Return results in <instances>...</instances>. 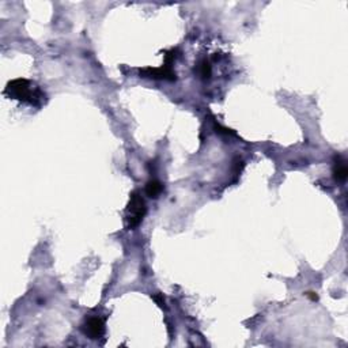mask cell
I'll return each instance as SVG.
<instances>
[{
  "label": "cell",
  "instance_id": "cell-1",
  "mask_svg": "<svg viewBox=\"0 0 348 348\" xmlns=\"http://www.w3.org/2000/svg\"><path fill=\"white\" fill-rule=\"evenodd\" d=\"M4 93L10 98L26 102V104H30L34 106H38L45 97L38 87H35L26 79H14L11 82H8Z\"/></svg>",
  "mask_w": 348,
  "mask_h": 348
},
{
  "label": "cell",
  "instance_id": "cell-2",
  "mask_svg": "<svg viewBox=\"0 0 348 348\" xmlns=\"http://www.w3.org/2000/svg\"><path fill=\"white\" fill-rule=\"evenodd\" d=\"M147 207L144 199L141 197L140 192L134 191L129 196L128 206H127V227L129 230H135L139 227L144 216H146Z\"/></svg>",
  "mask_w": 348,
  "mask_h": 348
},
{
  "label": "cell",
  "instance_id": "cell-3",
  "mask_svg": "<svg viewBox=\"0 0 348 348\" xmlns=\"http://www.w3.org/2000/svg\"><path fill=\"white\" fill-rule=\"evenodd\" d=\"M83 332L86 336L93 340L101 339L105 333V322L100 317H90L83 324Z\"/></svg>",
  "mask_w": 348,
  "mask_h": 348
},
{
  "label": "cell",
  "instance_id": "cell-4",
  "mask_svg": "<svg viewBox=\"0 0 348 348\" xmlns=\"http://www.w3.org/2000/svg\"><path fill=\"white\" fill-rule=\"evenodd\" d=\"M140 76L152 79H165V80H175L177 75L172 70V66H163L161 68H143L140 70Z\"/></svg>",
  "mask_w": 348,
  "mask_h": 348
},
{
  "label": "cell",
  "instance_id": "cell-5",
  "mask_svg": "<svg viewBox=\"0 0 348 348\" xmlns=\"http://www.w3.org/2000/svg\"><path fill=\"white\" fill-rule=\"evenodd\" d=\"M348 169L347 163L342 157H337L335 159V165H333V177L337 182H344L347 180Z\"/></svg>",
  "mask_w": 348,
  "mask_h": 348
},
{
  "label": "cell",
  "instance_id": "cell-6",
  "mask_svg": "<svg viewBox=\"0 0 348 348\" xmlns=\"http://www.w3.org/2000/svg\"><path fill=\"white\" fill-rule=\"evenodd\" d=\"M195 71H196L197 75H199L203 80H207V79L211 78L212 68H211V64H209V62H208L207 59H203V60H200V62L197 63Z\"/></svg>",
  "mask_w": 348,
  "mask_h": 348
},
{
  "label": "cell",
  "instance_id": "cell-7",
  "mask_svg": "<svg viewBox=\"0 0 348 348\" xmlns=\"http://www.w3.org/2000/svg\"><path fill=\"white\" fill-rule=\"evenodd\" d=\"M162 191L163 185L158 180H150L146 184V195L151 199H158Z\"/></svg>",
  "mask_w": 348,
  "mask_h": 348
},
{
  "label": "cell",
  "instance_id": "cell-8",
  "mask_svg": "<svg viewBox=\"0 0 348 348\" xmlns=\"http://www.w3.org/2000/svg\"><path fill=\"white\" fill-rule=\"evenodd\" d=\"M152 299L158 303V306L165 308V299H163V297L161 295V294H158V295H152Z\"/></svg>",
  "mask_w": 348,
  "mask_h": 348
},
{
  "label": "cell",
  "instance_id": "cell-9",
  "mask_svg": "<svg viewBox=\"0 0 348 348\" xmlns=\"http://www.w3.org/2000/svg\"><path fill=\"white\" fill-rule=\"evenodd\" d=\"M306 295H308L312 301H318V295H317L315 292H308Z\"/></svg>",
  "mask_w": 348,
  "mask_h": 348
}]
</instances>
